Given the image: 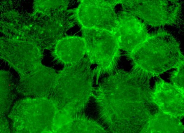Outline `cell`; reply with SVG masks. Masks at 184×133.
Listing matches in <instances>:
<instances>
[{
    "instance_id": "6da1fadb",
    "label": "cell",
    "mask_w": 184,
    "mask_h": 133,
    "mask_svg": "<svg viewBox=\"0 0 184 133\" xmlns=\"http://www.w3.org/2000/svg\"><path fill=\"white\" fill-rule=\"evenodd\" d=\"M126 56L131 64L132 71L150 77L176 68L184 62L178 41L172 34L164 31L150 34Z\"/></svg>"
},
{
    "instance_id": "7a4b0ae2",
    "label": "cell",
    "mask_w": 184,
    "mask_h": 133,
    "mask_svg": "<svg viewBox=\"0 0 184 133\" xmlns=\"http://www.w3.org/2000/svg\"><path fill=\"white\" fill-rule=\"evenodd\" d=\"M86 56L79 62L65 66L57 74L50 96L59 104L62 110L72 114L80 113L91 97L95 74Z\"/></svg>"
},
{
    "instance_id": "3957f363",
    "label": "cell",
    "mask_w": 184,
    "mask_h": 133,
    "mask_svg": "<svg viewBox=\"0 0 184 133\" xmlns=\"http://www.w3.org/2000/svg\"><path fill=\"white\" fill-rule=\"evenodd\" d=\"M86 48V56L93 69L97 84L101 76L114 71L121 57L117 32L96 29H81Z\"/></svg>"
},
{
    "instance_id": "277c9868",
    "label": "cell",
    "mask_w": 184,
    "mask_h": 133,
    "mask_svg": "<svg viewBox=\"0 0 184 133\" xmlns=\"http://www.w3.org/2000/svg\"><path fill=\"white\" fill-rule=\"evenodd\" d=\"M120 2L121 0H81L77 7L68 11L81 29L117 32L118 22L115 7Z\"/></svg>"
},
{
    "instance_id": "5b68a950",
    "label": "cell",
    "mask_w": 184,
    "mask_h": 133,
    "mask_svg": "<svg viewBox=\"0 0 184 133\" xmlns=\"http://www.w3.org/2000/svg\"><path fill=\"white\" fill-rule=\"evenodd\" d=\"M43 50L39 45L30 40L1 38V58L22 76L32 71L41 64Z\"/></svg>"
},
{
    "instance_id": "8992f818",
    "label": "cell",
    "mask_w": 184,
    "mask_h": 133,
    "mask_svg": "<svg viewBox=\"0 0 184 133\" xmlns=\"http://www.w3.org/2000/svg\"><path fill=\"white\" fill-rule=\"evenodd\" d=\"M120 4L123 10L144 24L154 26L175 23L181 6L178 2L174 0H121Z\"/></svg>"
},
{
    "instance_id": "52a82bcc",
    "label": "cell",
    "mask_w": 184,
    "mask_h": 133,
    "mask_svg": "<svg viewBox=\"0 0 184 133\" xmlns=\"http://www.w3.org/2000/svg\"><path fill=\"white\" fill-rule=\"evenodd\" d=\"M42 15L40 29L32 40L43 49L51 50L75 23L68 10Z\"/></svg>"
},
{
    "instance_id": "ba28073f",
    "label": "cell",
    "mask_w": 184,
    "mask_h": 133,
    "mask_svg": "<svg viewBox=\"0 0 184 133\" xmlns=\"http://www.w3.org/2000/svg\"><path fill=\"white\" fill-rule=\"evenodd\" d=\"M117 15L120 48L126 55L136 49L150 34L145 24L132 14L123 10Z\"/></svg>"
},
{
    "instance_id": "9c48e42d",
    "label": "cell",
    "mask_w": 184,
    "mask_h": 133,
    "mask_svg": "<svg viewBox=\"0 0 184 133\" xmlns=\"http://www.w3.org/2000/svg\"><path fill=\"white\" fill-rule=\"evenodd\" d=\"M57 75L54 69L41 64L22 78L19 91L25 95L47 97L53 90Z\"/></svg>"
},
{
    "instance_id": "30bf717a",
    "label": "cell",
    "mask_w": 184,
    "mask_h": 133,
    "mask_svg": "<svg viewBox=\"0 0 184 133\" xmlns=\"http://www.w3.org/2000/svg\"><path fill=\"white\" fill-rule=\"evenodd\" d=\"M151 100L165 113L178 117L183 114L184 92L160 79L151 91Z\"/></svg>"
},
{
    "instance_id": "8fae6325",
    "label": "cell",
    "mask_w": 184,
    "mask_h": 133,
    "mask_svg": "<svg viewBox=\"0 0 184 133\" xmlns=\"http://www.w3.org/2000/svg\"><path fill=\"white\" fill-rule=\"evenodd\" d=\"M51 50V55L53 61L64 66L79 62L86 54L83 38L77 36H64L57 41Z\"/></svg>"
},
{
    "instance_id": "7c38bea8",
    "label": "cell",
    "mask_w": 184,
    "mask_h": 133,
    "mask_svg": "<svg viewBox=\"0 0 184 133\" xmlns=\"http://www.w3.org/2000/svg\"><path fill=\"white\" fill-rule=\"evenodd\" d=\"M176 68L171 74V81L173 85L184 92V62Z\"/></svg>"
}]
</instances>
